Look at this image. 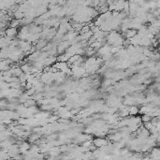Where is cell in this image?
Returning a JSON list of instances; mask_svg holds the SVG:
<instances>
[{
  "instance_id": "obj_1",
  "label": "cell",
  "mask_w": 160,
  "mask_h": 160,
  "mask_svg": "<svg viewBox=\"0 0 160 160\" xmlns=\"http://www.w3.org/2000/svg\"><path fill=\"white\" fill-rule=\"evenodd\" d=\"M92 142L95 148H101L103 146H106L109 143V140L105 138H95V140H92Z\"/></svg>"
},
{
  "instance_id": "obj_2",
  "label": "cell",
  "mask_w": 160,
  "mask_h": 160,
  "mask_svg": "<svg viewBox=\"0 0 160 160\" xmlns=\"http://www.w3.org/2000/svg\"><path fill=\"white\" fill-rule=\"evenodd\" d=\"M5 35L7 38H14L15 36L18 35V31L16 28H12V27H9L7 30L5 31Z\"/></svg>"
},
{
  "instance_id": "obj_3",
  "label": "cell",
  "mask_w": 160,
  "mask_h": 160,
  "mask_svg": "<svg viewBox=\"0 0 160 160\" xmlns=\"http://www.w3.org/2000/svg\"><path fill=\"white\" fill-rule=\"evenodd\" d=\"M128 113H129L130 116H137L139 114V108L136 105H132L130 107L127 108Z\"/></svg>"
},
{
  "instance_id": "obj_4",
  "label": "cell",
  "mask_w": 160,
  "mask_h": 160,
  "mask_svg": "<svg viewBox=\"0 0 160 160\" xmlns=\"http://www.w3.org/2000/svg\"><path fill=\"white\" fill-rule=\"evenodd\" d=\"M137 34H138V31L134 30V29H128V30L125 33V36L126 38L131 39V38H133L135 36H137Z\"/></svg>"
},
{
  "instance_id": "obj_5",
  "label": "cell",
  "mask_w": 160,
  "mask_h": 160,
  "mask_svg": "<svg viewBox=\"0 0 160 160\" xmlns=\"http://www.w3.org/2000/svg\"><path fill=\"white\" fill-rule=\"evenodd\" d=\"M21 25V20H18V19H13L11 20V22L10 23V27H12V28H16Z\"/></svg>"
}]
</instances>
